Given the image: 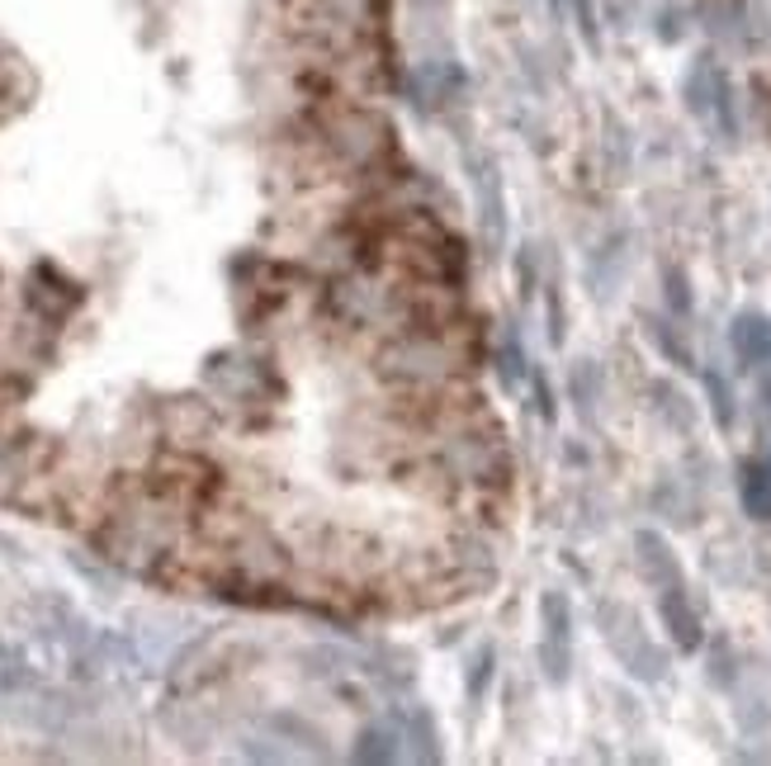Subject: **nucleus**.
Returning a JSON list of instances; mask_svg holds the SVG:
<instances>
[{"instance_id": "obj_15", "label": "nucleus", "mask_w": 771, "mask_h": 766, "mask_svg": "<svg viewBox=\"0 0 771 766\" xmlns=\"http://www.w3.org/2000/svg\"><path fill=\"white\" fill-rule=\"evenodd\" d=\"M568 398H573L583 421H597L601 398H606V374H601L597 360H577L573 369H568Z\"/></svg>"}, {"instance_id": "obj_32", "label": "nucleus", "mask_w": 771, "mask_h": 766, "mask_svg": "<svg viewBox=\"0 0 771 766\" xmlns=\"http://www.w3.org/2000/svg\"><path fill=\"white\" fill-rule=\"evenodd\" d=\"M531 388H535V412L545 421H554V393H549V383H545L539 369H531Z\"/></svg>"}, {"instance_id": "obj_8", "label": "nucleus", "mask_w": 771, "mask_h": 766, "mask_svg": "<svg viewBox=\"0 0 771 766\" xmlns=\"http://www.w3.org/2000/svg\"><path fill=\"white\" fill-rule=\"evenodd\" d=\"M469 185H473V203H478V232L488 256H497L507 246V189H502V171L488 152L469 157Z\"/></svg>"}, {"instance_id": "obj_35", "label": "nucleus", "mask_w": 771, "mask_h": 766, "mask_svg": "<svg viewBox=\"0 0 771 766\" xmlns=\"http://www.w3.org/2000/svg\"><path fill=\"white\" fill-rule=\"evenodd\" d=\"M757 398H762V403H757V412H762V421H767V431H771V379L762 383V393H757Z\"/></svg>"}, {"instance_id": "obj_33", "label": "nucleus", "mask_w": 771, "mask_h": 766, "mask_svg": "<svg viewBox=\"0 0 771 766\" xmlns=\"http://www.w3.org/2000/svg\"><path fill=\"white\" fill-rule=\"evenodd\" d=\"M634 10H639V0H606V20H611L615 29H625L634 20Z\"/></svg>"}, {"instance_id": "obj_10", "label": "nucleus", "mask_w": 771, "mask_h": 766, "mask_svg": "<svg viewBox=\"0 0 771 766\" xmlns=\"http://www.w3.org/2000/svg\"><path fill=\"white\" fill-rule=\"evenodd\" d=\"M416 104H440V109H450L459 104L469 95V76H464V66H459L455 58H436V62H426L422 72H416Z\"/></svg>"}, {"instance_id": "obj_6", "label": "nucleus", "mask_w": 771, "mask_h": 766, "mask_svg": "<svg viewBox=\"0 0 771 766\" xmlns=\"http://www.w3.org/2000/svg\"><path fill=\"white\" fill-rule=\"evenodd\" d=\"M682 100L696 119L714 123L724 138H738V114H734V86H729L724 66L714 58H696L692 72L682 76Z\"/></svg>"}, {"instance_id": "obj_13", "label": "nucleus", "mask_w": 771, "mask_h": 766, "mask_svg": "<svg viewBox=\"0 0 771 766\" xmlns=\"http://www.w3.org/2000/svg\"><path fill=\"white\" fill-rule=\"evenodd\" d=\"M729 346L743 365H771V318L767 312H738L734 326H729Z\"/></svg>"}, {"instance_id": "obj_9", "label": "nucleus", "mask_w": 771, "mask_h": 766, "mask_svg": "<svg viewBox=\"0 0 771 766\" xmlns=\"http://www.w3.org/2000/svg\"><path fill=\"white\" fill-rule=\"evenodd\" d=\"M658 615H662L668 639L682 653H696L700 644H706V625H700V610L692 606V596H686V582L662 586V592H658Z\"/></svg>"}, {"instance_id": "obj_7", "label": "nucleus", "mask_w": 771, "mask_h": 766, "mask_svg": "<svg viewBox=\"0 0 771 766\" xmlns=\"http://www.w3.org/2000/svg\"><path fill=\"white\" fill-rule=\"evenodd\" d=\"M80 304H86V289L76 280H66L52 261H38L29 270V280H24V308L43 326H62Z\"/></svg>"}, {"instance_id": "obj_19", "label": "nucleus", "mask_w": 771, "mask_h": 766, "mask_svg": "<svg viewBox=\"0 0 771 766\" xmlns=\"http://www.w3.org/2000/svg\"><path fill=\"white\" fill-rule=\"evenodd\" d=\"M402 733H398V724L388 729V724H370V729H360V738H356V762H398L402 757Z\"/></svg>"}, {"instance_id": "obj_20", "label": "nucleus", "mask_w": 771, "mask_h": 766, "mask_svg": "<svg viewBox=\"0 0 771 766\" xmlns=\"http://www.w3.org/2000/svg\"><path fill=\"white\" fill-rule=\"evenodd\" d=\"M539 629L549 644H573V606H568L563 592H545L539 596Z\"/></svg>"}, {"instance_id": "obj_36", "label": "nucleus", "mask_w": 771, "mask_h": 766, "mask_svg": "<svg viewBox=\"0 0 771 766\" xmlns=\"http://www.w3.org/2000/svg\"><path fill=\"white\" fill-rule=\"evenodd\" d=\"M767 464H771V449H767Z\"/></svg>"}, {"instance_id": "obj_2", "label": "nucleus", "mask_w": 771, "mask_h": 766, "mask_svg": "<svg viewBox=\"0 0 771 766\" xmlns=\"http://www.w3.org/2000/svg\"><path fill=\"white\" fill-rule=\"evenodd\" d=\"M436 469L445 483L455 487H473V492H493L507 483L511 473V455L502 445V431L497 427H478V412H459L445 421V435L436 441Z\"/></svg>"}, {"instance_id": "obj_34", "label": "nucleus", "mask_w": 771, "mask_h": 766, "mask_svg": "<svg viewBox=\"0 0 771 766\" xmlns=\"http://www.w3.org/2000/svg\"><path fill=\"white\" fill-rule=\"evenodd\" d=\"M549 341L563 346V298H559V289H549Z\"/></svg>"}, {"instance_id": "obj_18", "label": "nucleus", "mask_w": 771, "mask_h": 766, "mask_svg": "<svg viewBox=\"0 0 771 766\" xmlns=\"http://www.w3.org/2000/svg\"><path fill=\"white\" fill-rule=\"evenodd\" d=\"M493 365H497V379H502L507 393H517V388H525V383H531V360H525V346H521V336L511 332V326H507L502 336H497Z\"/></svg>"}, {"instance_id": "obj_29", "label": "nucleus", "mask_w": 771, "mask_h": 766, "mask_svg": "<svg viewBox=\"0 0 771 766\" xmlns=\"http://www.w3.org/2000/svg\"><path fill=\"white\" fill-rule=\"evenodd\" d=\"M606 152H611V181H620V171L630 166V133L620 128L615 119H606Z\"/></svg>"}, {"instance_id": "obj_14", "label": "nucleus", "mask_w": 771, "mask_h": 766, "mask_svg": "<svg viewBox=\"0 0 771 766\" xmlns=\"http://www.w3.org/2000/svg\"><path fill=\"white\" fill-rule=\"evenodd\" d=\"M625 246H630V237L620 232V237L601 242L597 251H592V261H587V284L597 289V298H611V294H615L620 275H625V256H630Z\"/></svg>"}, {"instance_id": "obj_22", "label": "nucleus", "mask_w": 771, "mask_h": 766, "mask_svg": "<svg viewBox=\"0 0 771 766\" xmlns=\"http://www.w3.org/2000/svg\"><path fill=\"white\" fill-rule=\"evenodd\" d=\"M644 332H648V341H654V346H658L662 355H668L672 365H682V369H692V365H696L692 346H686L682 332H677V326H672L668 318H644Z\"/></svg>"}, {"instance_id": "obj_5", "label": "nucleus", "mask_w": 771, "mask_h": 766, "mask_svg": "<svg viewBox=\"0 0 771 766\" xmlns=\"http://www.w3.org/2000/svg\"><path fill=\"white\" fill-rule=\"evenodd\" d=\"M322 143H327V152L341 166H356V171H374L378 161L394 152L388 123L370 114V109H341V114H332L327 128H322Z\"/></svg>"}, {"instance_id": "obj_16", "label": "nucleus", "mask_w": 771, "mask_h": 766, "mask_svg": "<svg viewBox=\"0 0 771 766\" xmlns=\"http://www.w3.org/2000/svg\"><path fill=\"white\" fill-rule=\"evenodd\" d=\"M648 398H654V412H658L662 427H672V431H682V435H692V431H696V403L686 398L677 383L658 379L654 388H648Z\"/></svg>"}, {"instance_id": "obj_31", "label": "nucleus", "mask_w": 771, "mask_h": 766, "mask_svg": "<svg viewBox=\"0 0 771 766\" xmlns=\"http://www.w3.org/2000/svg\"><path fill=\"white\" fill-rule=\"evenodd\" d=\"M734 677H738L734 672V648L720 644V648L710 653V687H724L729 691V687H734Z\"/></svg>"}, {"instance_id": "obj_27", "label": "nucleus", "mask_w": 771, "mask_h": 766, "mask_svg": "<svg viewBox=\"0 0 771 766\" xmlns=\"http://www.w3.org/2000/svg\"><path fill=\"white\" fill-rule=\"evenodd\" d=\"M686 24H692L686 5H662L658 15H654V34L662 38V44H682V38H686Z\"/></svg>"}, {"instance_id": "obj_4", "label": "nucleus", "mask_w": 771, "mask_h": 766, "mask_svg": "<svg viewBox=\"0 0 771 766\" xmlns=\"http://www.w3.org/2000/svg\"><path fill=\"white\" fill-rule=\"evenodd\" d=\"M597 620H601V639L611 644L615 663L625 667L634 681H648V687H654V681L668 677V653H662L654 639H648L644 620H639V615H634L630 606H620V601H601V606H597Z\"/></svg>"}, {"instance_id": "obj_26", "label": "nucleus", "mask_w": 771, "mask_h": 766, "mask_svg": "<svg viewBox=\"0 0 771 766\" xmlns=\"http://www.w3.org/2000/svg\"><path fill=\"white\" fill-rule=\"evenodd\" d=\"M539 667H545V681L568 687V677H573V644H549V639H539Z\"/></svg>"}, {"instance_id": "obj_30", "label": "nucleus", "mask_w": 771, "mask_h": 766, "mask_svg": "<svg viewBox=\"0 0 771 766\" xmlns=\"http://www.w3.org/2000/svg\"><path fill=\"white\" fill-rule=\"evenodd\" d=\"M568 5H573V20H577V34L587 38L592 48L601 44V24H597V5H592V0H568Z\"/></svg>"}, {"instance_id": "obj_17", "label": "nucleus", "mask_w": 771, "mask_h": 766, "mask_svg": "<svg viewBox=\"0 0 771 766\" xmlns=\"http://www.w3.org/2000/svg\"><path fill=\"white\" fill-rule=\"evenodd\" d=\"M738 497L753 521H771V464L767 459H748L738 469Z\"/></svg>"}, {"instance_id": "obj_11", "label": "nucleus", "mask_w": 771, "mask_h": 766, "mask_svg": "<svg viewBox=\"0 0 771 766\" xmlns=\"http://www.w3.org/2000/svg\"><path fill=\"white\" fill-rule=\"evenodd\" d=\"M634 564H639V578L654 586V592H662V586L682 582V564L677 554H672V544L658 535V530H639L634 535Z\"/></svg>"}, {"instance_id": "obj_3", "label": "nucleus", "mask_w": 771, "mask_h": 766, "mask_svg": "<svg viewBox=\"0 0 771 766\" xmlns=\"http://www.w3.org/2000/svg\"><path fill=\"white\" fill-rule=\"evenodd\" d=\"M204 383L233 407H275L284 393V379L270 369V360L247 350H219L204 365Z\"/></svg>"}, {"instance_id": "obj_1", "label": "nucleus", "mask_w": 771, "mask_h": 766, "mask_svg": "<svg viewBox=\"0 0 771 766\" xmlns=\"http://www.w3.org/2000/svg\"><path fill=\"white\" fill-rule=\"evenodd\" d=\"M378 379L388 388L422 398V393H445L459 374V350L440 326H412V332H394L378 350Z\"/></svg>"}, {"instance_id": "obj_12", "label": "nucleus", "mask_w": 771, "mask_h": 766, "mask_svg": "<svg viewBox=\"0 0 771 766\" xmlns=\"http://www.w3.org/2000/svg\"><path fill=\"white\" fill-rule=\"evenodd\" d=\"M398 733H402V748H408V757L412 762H440L445 757V748H440V724L436 715H431L426 705H408L398 715Z\"/></svg>"}, {"instance_id": "obj_24", "label": "nucleus", "mask_w": 771, "mask_h": 766, "mask_svg": "<svg viewBox=\"0 0 771 766\" xmlns=\"http://www.w3.org/2000/svg\"><path fill=\"white\" fill-rule=\"evenodd\" d=\"M493 667H497V648H493V644H478V653L469 658V672H464V695H469V705L483 701V691H488V681H493Z\"/></svg>"}, {"instance_id": "obj_21", "label": "nucleus", "mask_w": 771, "mask_h": 766, "mask_svg": "<svg viewBox=\"0 0 771 766\" xmlns=\"http://www.w3.org/2000/svg\"><path fill=\"white\" fill-rule=\"evenodd\" d=\"M654 511H662L672 526H696V497L682 487V478H668V483H658L654 492Z\"/></svg>"}, {"instance_id": "obj_23", "label": "nucleus", "mask_w": 771, "mask_h": 766, "mask_svg": "<svg viewBox=\"0 0 771 766\" xmlns=\"http://www.w3.org/2000/svg\"><path fill=\"white\" fill-rule=\"evenodd\" d=\"M706 398H710V417L720 431H734L738 421V403H734V388H729L724 374H714V369H706Z\"/></svg>"}, {"instance_id": "obj_28", "label": "nucleus", "mask_w": 771, "mask_h": 766, "mask_svg": "<svg viewBox=\"0 0 771 766\" xmlns=\"http://www.w3.org/2000/svg\"><path fill=\"white\" fill-rule=\"evenodd\" d=\"M662 294H668V312H672V318H686V312H692V284H686V275H682L677 265L662 275Z\"/></svg>"}, {"instance_id": "obj_25", "label": "nucleus", "mask_w": 771, "mask_h": 766, "mask_svg": "<svg viewBox=\"0 0 771 766\" xmlns=\"http://www.w3.org/2000/svg\"><path fill=\"white\" fill-rule=\"evenodd\" d=\"M270 729H275L279 738H294V743H303L308 752H327V743H322V729H313L308 719H299V715H270Z\"/></svg>"}]
</instances>
